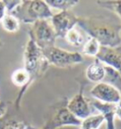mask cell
<instances>
[{"mask_svg": "<svg viewBox=\"0 0 121 129\" xmlns=\"http://www.w3.org/2000/svg\"><path fill=\"white\" fill-rule=\"evenodd\" d=\"M2 44H3V43H2V42H1V41H0V47L2 46Z\"/></svg>", "mask_w": 121, "mask_h": 129, "instance_id": "cell-27", "label": "cell"}, {"mask_svg": "<svg viewBox=\"0 0 121 129\" xmlns=\"http://www.w3.org/2000/svg\"><path fill=\"white\" fill-rule=\"evenodd\" d=\"M20 2H21V1H8V0L7 1H4L5 6H6L7 13H11V11H13L15 8L20 4Z\"/></svg>", "mask_w": 121, "mask_h": 129, "instance_id": "cell-22", "label": "cell"}, {"mask_svg": "<svg viewBox=\"0 0 121 129\" xmlns=\"http://www.w3.org/2000/svg\"><path fill=\"white\" fill-rule=\"evenodd\" d=\"M6 13H7V11H6L5 3H4V1H0V22L2 21V19L4 18Z\"/></svg>", "mask_w": 121, "mask_h": 129, "instance_id": "cell-23", "label": "cell"}, {"mask_svg": "<svg viewBox=\"0 0 121 129\" xmlns=\"http://www.w3.org/2000/svg\"><path fill=\"white\" fill-rule=\"evenodd\" d=\"M1 23H2V25H3V28L8 32L14 33L16 31H18L19 28H20V22L12 14L6 13L4 18L2 19Z\"/></svg>", "mask_w": 121, "mask_h": 129, "instance_id": "cell-18", "label": "cell"}, {"mask_svg": "<svg viewBox=\"0 0 121 129\" xmlns=\"http://www.w3.org/2000/svg\"><path fill=\"white\" fill-rule=\"evenodd\" d=\"M66 108L76 118L80 121H83L84 119L91 116V110L89 108L88 100L83 95V90H79L68 102Z\"/></svg>", "mask_w": 121, "mask_h": 129, "instance_id": "cell-10", "label": "cell"}, {"mask_svg": "<svg viewBox=\"0 0 121 129\" xmlns=\"http://www.w3.org/2000/svg\"><path fill=\"white\" fill-rule=\"evenodd\" d=\"M45 59L49 65H54L56 67H67L71 65L78 64L83 61V57L78 52H69L62 48L50 46L42 49Z\"/></svg>", "mask_w": 121, "mask_h": 129, "instance_id": "cell-4", "label": "cell"}, {"mask_svg": "<svg viewBox=\"0 0 121 129\" xmlns=\"http://www.w3.org/2000/svg\"><path fill=\"white\" fill-rule=\"evenodd\" d=\"M115 117H117L119 120H121V108H119L118 106L116 108V112H115Z\"/></svg>", "mask_w": 121, "mask_h": 129, "instance_id": "cell-24", "label": "cell"}, {"mask_svg": "<svg viewBox=\"0 0 121 129\" xmlns=\"http://www.w3.org/2000/svg\"><path fill=\"white\" fill-rule=\"evenodd\" d=\"M104 122V118L101 114L91 115L82 121L80 129H98Z\"/></svg>", "mask_w": 121, "mask_h": 129, "instance_id": "cell-15", "label": "cell"}, {"mask_svg": "<svg viewBox=\"0 0 121 129\" xmlns=\"http://www.w3.org/2000/svg\"><path fill=\"white\" fill-rule=\"evenodd\" d=\"M105 66L98 59H96L94 62H92L85 71L87 79L95 83L102 82L105 77Z\"/></svg>", "mask_w": 121, "mask_h": 129, "instance_id": "cell-12", "label": "cell"}, {"mask_svg": "<svg viewBox=\"0 0 121 129\" xmlns=\"http://www.w3.org/2000/svg\"><path fill=\"white\" fill-rule=\"evenodd\" d=\"M82 121L77 119L68 110L67 108H59L55 114L52 116L50 121L46 123L43 129H57L63 126L73 125V126H80Z\"/></svg>", "mask_w": 121, "mask_h": 129, "instance_id": "cell-8", "label": "cell"}, {"mask_svg": "<svg viewBox=\"0 0 121 129\" xmlns=\"http://www.w3.org/2000/svg\"><path fill=\"white\" fill-rule=\"evenodd\" d=\"M26 129H35V128H33V127H31V126H28V125H27Z\"/></svg>", "mask_w": 121, "mask_h": 129, "instance_id": "cell-25", "label": "cell"}, {"mask_svg": "<svg viewBox=\"0 0 121 129\" xmlns=\"http://www.w3.org/2000/svg\"><path fill=\"white\" fill-rule=\"evenodd\" d=\"M120 35H121V32H120Z\"/></svg>", "mask_w": 121, "mask_h": 129, "instance_id": "cell-28", "label": "cell"}, {"mask_svg": "<svg viewBox=\"0 0 121 129\" xmlns=\"http://www.w3.org/2000/svg\"><path fill=\"white\" fill-rule=\"evenodd\" d=\"M105 66V77L102 82L108 83L112 86H114L115 89H117L121 92V75L117 71L114 70L109 66Z\"/></svg>", "mask_w": 121, "mask_h": 129, "instance_id": "cell-14", "label": "cell"}, {"mask_svg": "<svg viewBox=\"0 0 121 129\" xmlns=\"http://www.w3.org/2000/svg\"><path fill=\"white\" fill-rule=\"evenodd\" d=\"M64 39L66 40V42L69 44H71V45H73V46L75 47L82 46L84 44V43H85L83 36H82V34H80V32L76 27L72 28L71 30H69L67 32V34L65 35Z\"/></svg>", "mask_w": 121, "mask_h": 129, "instance_id": "cell-19", "label": "cell"}, {"mask_svg": "<svg viewBox=\"0 0 121 129\" xmlns=\"http://www.w3.org/2000/svg\"><path fill=\"white\" fill-rule=\"evenodd\" d=\"M96 57L104 65L113 68L121 75V45L117 47L100 46Z\"/></svg>", "mask_w": 121, "mask_h": 129, "instance_id": "cell-9", "label": "cell"}, {"mask_svg": "<svg viewBox=\"0 0 121 129\" xmlns=\"http://www.w3.org/2000/svg\"><path fill=\"white\" fill-rule=\"evenodd\" d=\"M120 94H121V92H120ZM117 106L119 107V108H121V99H120V101H119V103L117 104Z\"/></svg>", "mask_w": 121, "mask_h": 129, "instance_id": "cell-26", "label": "cell"}, {"mask_svg": "<svg viewBox=\"0 0 121 129\" xmlns=\"http://www.w3.org/2000/svg\"><path fill=\"white\" fill-rule=\"evenodd\" d=\"M89 37L96 39L101 46L117 47L121 44V23L103 16L78 17V24Z\"/></svg>", "mask_w": 121, "mask_h": 129, "instance_id": "cell-1", "label": "cell"}, {"mask_svg": "<svg viewBox=\"0 0 121 129\" xmlns=\"http://www.w3.org/2000/svg\"><path fill=\"white\" fill-rule=\"evenodd\" d=\"M11 81H12V83L16 87H19V88L23 89L22 93L25 91V90L29 87V85L30 83L33 82L30 75L24 68L17 69L16 71H14V72L12 73V75H11ZM22 93L17 97V100H19L21 98Z\"/></svg>", "mask_w": 121, "mask_h": 129, "instance_id": "cell-13", "label": "cell"}, {"mask_svg": "<svg viewBox=\"0 0 121 129\" xmlns=\"http://www.w3.org/2000/svg\"><path fill=\"white\" fill-rule=\"evenodd\" d=\"M100 46L101 45L96 39L89 37L82 45V54L88 57H96L97 53L99 52Z\"/></svg>", "mask_w": 121, "mask_h": 129, "instance_id": "cell-16", "label": "cell"}, {"mask_svg": "<svg viewBox=\"0 0 121 129\" xmlns=\"http://www.w3.org/2000/svg\"><path fill=\"white\" fill-rule=\"evenodd\" d=\"M78 17L69 11H60L53 14L50 19V23L53 27L57 38H65L69 30L75 27L78 24Z\"/></svg>", "mask_w": 121, "mask_h": 129, "instance_id": "cell-6", "label": "cell"}, {"mask_svg": "<svg viewBox=\"0 0 121 129\" xmlns=\"http://www.w3.org/2000/svg\"><path fill=\"white\" fill-rule=\"evenodd\" d=\"M27 124L24 122L8 119L5 116H2L0 118V129H26Z\"/></svg>", "mask_w": 121, "mask_h": 129, "instance_id": "cell-21", "label": "cell"}, {"mask_svg": "<svg viewBox=\"0 0 121 129\" xmlns=\"http://www.w3.org/2000/svg\"><path fill=\"white\" fill-rule=\"evenodd\" d=\"M29 34L33 38L36 44L41 49L54 46L55 41L57 39L50 20L36 21L31 25V27L29 30Z\"/></svg>", "mask_w": 121, "mask_h": 129, "instance_id": "cell-5", "label": "cell"}, {"mask_svg": "<svg viewBox=\"0 0 121 129\" xmlns=\"http://www.w3.org/2000/svg\"><path fill=\"white\" fill-rule=\"evenodd\" d=\"M48 63L46 62L43 56L42 49L36 44L35 41L29 35V40L24 53V67L27 72L31 76L32 81L46 71L48 67Z\"/></svg>", "mask_w": 121, "mask_h": 129, "instance_id": "cell-3", "label": "cell"}, {"mask_svg": "<svg viewBox=\"0 0 121 129\" xmlns=\"http://www.w3.org/2000/svg\"><path fill=\"white\" fill-rule=\"evenodd\" d=\"M100 7L106 9L108 11L114 12L119 18H121V0H104V1H96Z\"/></svg>", "mask_w": 121, "mask_h": 129, "instance_id": "cell-20", "label": "cell"}, {"mask_svg": "<svg viewBox=\"0 0 121 129\" xmlns=\"http://www.w3.org/2000/svg\"><path fill=\"white\" fill-rule=\"evenodd\" d=\"M92 106L103 116L104 121L106 122V129H115L114 127V117L117 108V105L106 104L98 101H93Z\"/></svg>", "mask_w": 121, "mask_h": 129, "instance_id": "cell-11", "label": "cell"}, {"mask_svg": "<svg viewBox=\"0 0 121 129\" xmlns=\"http://www.w3.org/2000/svg\"><path fill=\"white\" fill-rule=\"evenodd\" d=\"M79 1L78 0H46V3L49 8H53L61 11H69V9L76 6Z\"/></svg>", "mask_w": 121, "mask_h": 129, "instance_id": "cell-17", "label": "cell"}, {"mask_svg": "<svg viewBox=\"0 0 121 129\" xmlns=\"http://www.w3.org/2000/svg\"><path fill=\"white\" fill-rule=\"evenodd\" d=\"M9 14H12L19 22L32 25L38 20H50L53 16V12L46 1L28 0L21 1Z\"/></svg>", "mask_w": 121, "mask_h": 129, "instance_id": "cell-2", "label": "cell"}, {"mask_svg": "<svg viewBox=\"0 0 121 129\" xmlns=\"http://www.w3.org/2000/svg\"><path fill=\"white\" fill-rule=\"evenodd\" d=\"M90 94L96 101L106 104L117 105L121 99L120 91L114 86L105 82L96 83L90 90Z\"/></svg>", "mask_w": 121, "mask_h": 129, "instance_id": "cell-7", "label": "cell"}]
</instances>
